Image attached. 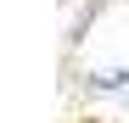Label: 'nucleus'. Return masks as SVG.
Masks as SVG:
<instances>
[{"mask_svg": "<svg viewBox=\"0 0 129 123\" xmlns=\"http://www.w3.org/2000/svg\"><path fill=\"white\" fill-rule=\"evenodd\" d=\"M90 84H95V90H118V84H129V73H123V67H112V73H95Z\"/></svg>", "mask_w": 129, "mask_h": 123, "instance_id": "obj_1", "label": "nucleus"}]
</instances>
